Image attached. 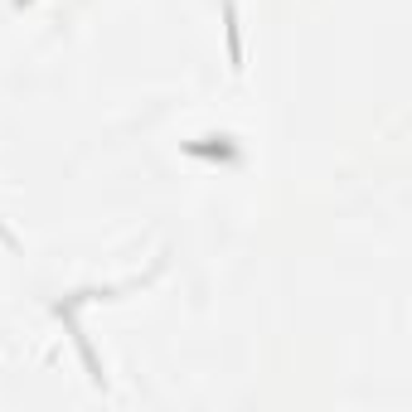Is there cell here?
<instances>
[{
    "instance_id": "obj_1",
    "label": "cell",
    "mask_w": 412,
    "mask_h": 412,
    "mask_svg": "<svg viewBox=\"0 0 412 412\" xmlns=\"http://www.w3.org/2000/svg\"><path fill=\"white\" fill-rule=\"evenodd\" d=\"M223 15H228V59H233V68H243L238 59H243V49H238V20H233V0L223 5Z\"/></svg>"
}]
</instances>
